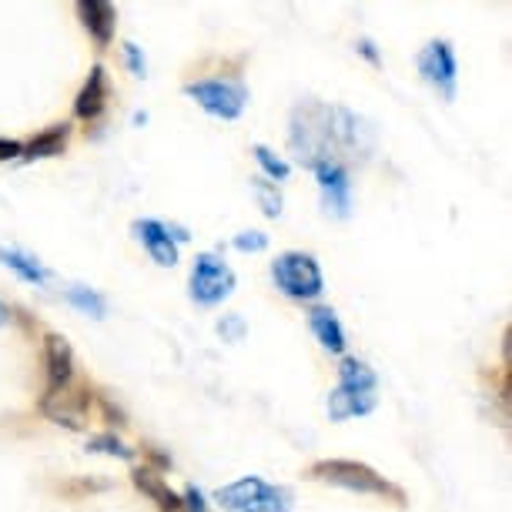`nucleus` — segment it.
Wrapping results in <instances>:
<instances>
[{"instance_id": "1", "label": "nucleus", "mask_w": 512, "mask_h": 512, "mask_svg": "<svg viewBox=\"0 0 512 512\" xmlns=\"http://www.w3.org/2000/svg\"><path fill=\"white\" fill-rule=\"evenodd\" d=\"M288 144L308 168H318V164H342L345 168V164L369 158L375 148V131L369 121L349 108L305 101L292 111Z\"/></svg>"}, {"instance_id": "2", "label": "nucleus", "mask_w": 512, "mask_h": 512, "mask_svg": "<svg viewBox=\"0 0 512 512\" xmlns=\"http://www.w3.org/2000/svg\"><path fill=\"white\" fill-rule=\"evenodd\" d=\"M308 476L318 482H328V486L349 489V492H362V496H379V499H392L395 506L405 502V492L399 486H392L389 479L379 476L372 466L355 459H322L308 469Z\"/></svg>"}, {"instance_id": "3", "label": "nucleus", "mask_w": 512, "mask_h": 512, "mask_svg": "<svg viewBox=\"0 0 512 512\" xmlns=\"http://www.w3.org/2000/svg\"><path fill=\"white\" fill-rule=\"evenodd\" d=\"M215 499L225 512H292V492L258 476H245L231 486H221Z\"/></svg>"}, {"instance_id": "4", "label": "nucleus", "mask_w": 512, "mask_h": 512, "mask_svg": "<svg viewBox=\"0 0 512 512\" xmlns=\"http://www.w3.org/2000/svg\"><path fill=\"white\" fill-rule=\"evenodd\" d=\"M272 278L278 292L295 302H315L325 292V275L308 251H285L272 262Z\"/></svg>"}, {"instance_id": "5", "label": "nucleus", "mask_w": 512, "mask_h": 512, "mask_svg": "<svg viewBox=\"0 0 512 512\" xmlns=\"http://www.w3.org/2000/svg\"><path fill=\"white\" fill-rule=\"evenodd\" d=\"M188 98H195L208 114H215L221 121H235L241 118L248 104V88L235 77H201V81H191L185 88Z\"/></svg>"}, {"instance_id": "6", "label": "nucleus", "mask_w": 512, "mask_h": 512, "mask_svg": "<svg viewBox=\"0 0 512 512\" xmlns=\"http://www.w3.org/2000/svg\"><path fill=\"white\" fill-rule=\"evenodd\" d=\"M235 282H238L235 272H231V268L221 262V258L198 255L195 265H191L188 288H191V298H195L198 305L211 308V305H221L231 292H235Z\"/></svg>"}, {"instance_id": "7", "label": "nucleus", "mask_w": 512, "mask_h": 512, "mask_svg": "<svg viewBox=\"0 0 512 512\" xmlns=\"http://www.w3.org/2000/svg\"><path fill=\"white\" fill-rule=\"evenodd\" d=\"M415 64H419V74L429 88H436L446 101L456 98L459 64H456V51H452L449 41H429L419 51V57H415Z\"/></svg>"}, {"instance_id": "8", "label": "nucleus", "mask_w": 512, "mask_h": 512, "mask_svg": "<svg viewBox=\"0 0 512 512\" xmlns=\"http://www.w3.org/2000/svg\"><path fill=\"white\" fill-rule=\"evenodd\" d=\"M91 389H74V382L67 389H57V392H44L41 399V412L47 415L51 422L57 425H67V429H84V415H88V405H91Z\"/></svg>"}, {"instance_id": "9", "label": "nucleus", "mask_w": 512, "mask_h": 512, "mask_svg": "<svg viewBox=\"0 0 512 512\" xmlns=\"http://www.w3.org/2000/svg\"><path fill=\"white\" fill-rule=\"evenodd\" d=\"M315 178H318V188H322V201L325 208L332 211L338 218H349L352 211V181H349V168L342 164H318Z\"/></svg>"}, {"instance_id": "10", "label": "nucleus", "mask_w": 512, "mask_h": 512, "mask_svg": "<svg viewBox=\"0 0 512 512\" xmlns=\"http://www.w3.org/2000/svg\"><path fill=\"white\" fill-rule=\"evenodd\" d=\"M44 365H47V392L67 389L74 382V349L64 335H44Z\"/></svg>"}, {"instance_id": "11", "label": "nucleus", "mask_w": 512, "mask_h": 512, "mask_svg": "<svg viewBox=\"0 0 512 512\" xmlns=\"http://www.w3.org/2000/svg\"><path fill=\"white\" fill-rule=\"evenodd\" d=\"M77 17H81L84 31L91 34V41L98 44V51L111 47L114 41V27H118V11L108 0H81L77 4Z\"/></svg>"}, {"instance_id": "12", "label": "nucleus", "mask_w": 512, "mask_h": 512, "mask_svg": "<svg viewBox=\"0 0 512 512\" xmlns=\"http://www.w3.org/2000/svg\"><path fill=\"white\" fill-rule=\"evenodd\" d=\"M134 235H138V241L148 248V255L161 268L178 265V245H175V238L168 235V225H161V221H154V218H144V221H134Z\"/></svg>"}, {"instance_id": "13", "label": "nucleus", "mask_w": 512, "mask_h": 512, "mask_svg": "<svg viewBox=\"0 0 512 512\" xmlns=\"http://www.w3.org/2000/svg\"><path fill=\"white\" fill-rule=\"evenodd\" d=\"M108 98H111L108 74H104V67H91V77L84 81L81 94L74 98V118L98 121L104 114V108H108Z\"/></svg>"}, {"instance_id": "14", "label": "nucleus", "mask_w": 512, "mask_h": 512, "mask_svg": "<svg viewBox=\"0 0 512 512\" xmlns=\"http://www.w3.org/2000/svg\"><path fill=\"white\" fill-rule=\"evenodd\" d=\"M131 479H134V486H138V492H144V496H148L161 512H185V499H181L154 469H148V466L134 469Z\"/></svg>"}, {"instance_id": "15", "label": "nucleus", "mask_w": 512, "mask_h": 512, "mask_svg": "<svg viewBox=\"0 0 512 512\" xmlns=\"http://www.w3.org/2000/svg\"><path fill=\"white\" fill-rule=\"evenodd\" d=\"M308 325H312L315 338L322 342V349L335 352V355H342V352H345L349 338H345V328H342V322H338V315L332 312V308L315 305L312 312H308Z\"/></svg>"}, {"instance_id": "16", "label": "nucleus", "mask_w": 512, "mask_h": 512, "mask_svg": "<svg viewBox=\"0 0 512 512\" xmlns=\"http://www.w3.org/2000/svg\"><path fill=\"white\" fill-rule=\"evenodd\" d=\"M375 409V395L372 392H352V389H338L328 395V415L332 422H345L355 419V415H369Z\"/></svg>"}, {"instance_id": "17", "label": "nucleus", "mask_w": 512, "mask_h": 512, "mask_svg": "<svg viewBox=\"0 0 512 512\" xmlns=\"http://www.w3.org/2000/svg\"><path fill=\"white\" fill-rule=\"evenodd\" d=\"M67 138H71V124H54V128L34 134V138L24 144L21 154H24L27 161H34V158H57V154H64Z\"/></svg>"}, {"instance_id": "18", "label": "nucleus", "mask_w": 512, "mask_h": 512, "mask_svg": "<svg viewBox=\"0 0 512 512\" xmlns=\"http://www.w3.org/2000/svg\"><path fill=\"white\" fill-rule=\"evenodd\" d=\"M0 262H4L11 272H17L24 278V282H31V285H47V268L37 262L34 255H27V251H21V248H4L0 245Z\"/></svg>"}, {"instance_id": "19", "label": "nucleus", "mask_w": 512, "mask_h": 512, "mask_svg": "<svg viewBox=\"0 0 512 512\" xmlns=\"http://www.w3.org/2000/svg\"><path fill=\"white\" fill-rule=\"evenodd\" d=\"M375 372L362 359H342L338 365V385L352 392H375Z\"/></svg>"}, {"instance_id": "20", "label": "nucleus", "mask_w": 512, "mask_h": 512, "mask_svg": "<svg viewBox=\"0 0 512 512\" xmlns=\"http://www.w3.org/2000/svg\"><path fill=\"white\" fill-rule=\"evenodd\" d=\"M67 302H71L74 308H81L84 315H91V318H104V312H108V302L98 295V292H91V288H84V285H74V288H67Z\"/></svg>"}, {"instance_id": "21", "label": "nucleus", "mask_w": 512, "mask_h": 512, "mask_svg": "<svg viewBox=\"0 0 512 512\" xmlns=\"http://www.w3.org/2000/svg\"><path fill=\"white\" fill-rule=\"evenodd\" d=\"M251 188H255L258 205H262V211L268 218L282 215V191H278V185H272L268 178H251Z\"/></svg>"}, {"instance_id": "22", "label": "nucleus", "mask_w": 512, "mask_h": 512, "mask_svg": "<svg viewBox=\"0 0 512 512\" xmlns=\"http://www.w3.org/2000/svg\"><path fill=\"white\" fill-rule=\"evenodd\" d=\"M255 161L265 168V175L272 178V185H275V181H285L288 175H292L288 161H285V158H278V154H275L272 148H265V144H255Z\"/></svg>"}, {"instance_id": "23", "label": "nucleus", "mask_w": 512, "mask_h": 512, "mask_svg": "<svg viewBox=\"0 0 512 512\" xmlns=\"http://www.w3.org/2000/svg\"><path fill=\"white\" fill-rule=\"evenodd\" d=\"M88 449H91V452H104V456H114V459H124V462H131V459H134V449H128L118 436H111V432L91 436V439H88Z\"/></svg>"}, {"instance_id": "24", "label": "nucleus", "mask_w": 512, "mask_h": 512, "mask_svg": "<svg viewBox=\"0 0 512 512\" xmlns=\"http://www.w3.org/2000/svg\"><path fill=\"white\" fill-rule=\"evenodd\" d=\"M235 248L238 251H265L268 248V235L265 231H241L235 238Z\"/></svg>"}, {"instance_id": "25", "label": "nucleus", "mask_w": 512, "mask_h": 512, "mask_svg": "<svg viewBox=\"0 0 512 512\" xmlns=\"http://www.w3.org/2000/svg\"><path fill=\"white\" fill-rule=\"evenodd\" d=\"M218 332L225 335V342H241V335H245V318L228 315L225 322H218Z\"/></svg>"}, {"instance_id": "26", "label": "nucleus", "mask_w": 512, "mask_h": 512, "mask_svg": "<svg viewBox=\"0 0 512 512\" xmlns=\"http://www.w3.org/2000/svg\"><path fill=\"white\" fill-rule=\"evenodd\" d=\"M124 57H128V67L138 77L148 74V64H144V54H141V47L138 44H124Z\"/></svg>"}, {"instance_id": "27", "label": "nucleus", "mask_w": 512, "mask_h": 512, "mask_svg": "<svg viewBox=\"0 0 512 512\" xmlns=\"http://www.w3.org/2000/svg\"><path fill=\"white\" fill-rule=\"evenodd\" d=\"M101 412H104V419H108L111 425H118V429H121V425H128V419H124V412L121 409H114V402L111 399H104V395H101Z\"/></svg>"}, {"instance_id": "28", "label": "nucleus", "mask_w": 512, "mask_h": 512, "mask_svg": "<svg viewBox=\"0 0 512 512\" xmlns=\"http://www.w3.org/2000/svg\"><path fill=\"white\" fill-rule=\"evenodd\" d=\"M21 151H24V144H21V141L0 138V161H11V158H17Z\"/></svg>"}, {"instance_id": "29", "label": "nucleus", "mask_w": 512, "mask_h": 512, "mask_svg": "<svg viewBox=\"0 0 512 512\" xmlns=\"http://www.w3.org/2000/svg\"><path fill=\"white\" fill-rule=\"evenodd\" d=\"M141 452H144V456H148V459L154 462V472H158V469H161V472H164V469H171V459L164 456V452L154 449V446H144Z\"/></svg>"}, {"instance_id": "30", "label": "nucleus", "mask_w": 512, "mask_h": 512, "mask_svg": "<svg viewBox=\"0 0 512 512\" xmlns=\"http://www.w3.org/2000/svg\"><path fill=\"white\" fill-rule=\"evenodd\" d=\"M359 51H362L365 57H369L372 64H379V51H375V44H372V41H359Z\"/></svg>"}, {"instance_id": "31", "label": "nucleus", "mask_w": 512, "mask_h": 512, "mask_svg": "<svg viewBox=\"0 0 512 512\" xmlns=\"http://www.w3.org/2000/svg\"><path fill=\"white\" fill-rule=\"evenodd\" d=\"M7 322H11V308L0 302V325H7Z\"/></svg>"}]
</instances>
